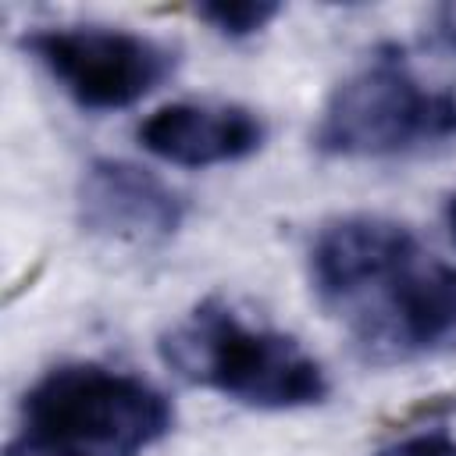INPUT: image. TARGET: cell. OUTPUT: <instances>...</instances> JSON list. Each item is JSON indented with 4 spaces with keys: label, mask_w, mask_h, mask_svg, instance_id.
Segmentation results:
<instances>
[{
    "label": "cell",
    "mask_w": 456,
    "mask_h": 456,
    "mask_svg": "<svg viewBox=\"0 0 456 456\" xmlns=\"http://www.w3.org/2000/svg\"><path fill=\"white\" fill-rule=\"evenodd\" d=\"M278 11L281 7L271 0H214V4L196 7V14L228 39H242V36L267 28V21H274Z\"/></svg>",
    "instance_id": "9"
},
{
    "label": "cell",
    "mask_w": 456,
    "mask_h": 456,
    "mask_svg": "<svg viewBox=\"0 0 456 456\" xmlns=\"http://www.w3.org/2000/svg\"><path fill=\"white\" fill-rule=\"evenodd\" d=\"M21 417L25 431L96 456H139L175 424V410L160 388L100 363L46 370L25 392Z\"/></svg>",
    "instance_id": "2"
},
{
    "label": "cell",
    "mask_w": 456,
    "mask_h": 456,
    "mask_svg": "<svg viewBox=\"0 0 456 456\" xmlns=\"http://www.w3.org/2000/svg\"><path fill=\"white\" fill-rule=\"evenodd\" d=\"M452 135L456 93L424 86L399 57H374L335 86L314 142L335 157H392Z\"/></svg>",
    "instance_id": "3"
},
{
    "label": "cell",
    "mask_w": 456,
    "mask_h": 456,
    "mask_svg": "<svg viewBox=\"0 0 456 456\" xmlns=\"http://www.w3.org/2000/svg\"><path fill=\"white\" fill-rule=\"evenodd\" d=\"M445 217H449V232H452V239H456V192H452V200H449V210H445Z\"/></svg>",
    "instance_id": "12"
},
{
    "label": "cell",
    "mask_w": 456,
    "mask_h": 456,
    "mask_svg": "<svg viewBox=\"0 0 456 456\" xmlns=\"http://www.w3.org/2000/svg\"><path fill=\"white\" fill-rule=\"evenodd\" d=\"M420 256L417 235L388 217L353 214L324 224L310 246V278L324 303L356 306Z\"/></svg>",
    "instance_id": "5"
},
{
    "label": "cell",
    "mask_w": 456,
    "mask_h": 456,
    "mask_svg": "<svg viewBox=\"0 0 456 456\" xmlns=\"http://www.w3.org/2000/svg\"><path fill=\"white\" fill-rule=\"evenodd\" d=\"M360 335L367 346L392 353L456 349V267L442 260H413L363 303Z\"/></svg>",
    "instance_id": "7"
},
{
    "label": "cell",
    "mask_w": 456,
    "mask_h": 456,
    "mask_svg": "<svg viewBox=\"0 0 456 456\" xmlns=\"http://www.w3.org/2000/svg\"><path fill=\"white\" fill-rule=\"evenodd\" d=\"M264 135L267 128L256 110L224 100H175L139 125L142 150L175 167L246 160L264 146Z\"/></svg>",
    "instance_id": "8"
},
{
    "label": "cell",
    "mask_w": 456,
    "mask_h": 456,
    "mask_svg": "<svg viewBox=\"0 0 456 456\" xmlns=\"http://www.w3.org/2000/svg\"><path fill=\"white\" fill-rule=\"evenodd\" d=\"M82 110H125L175 75V50L110 25H50L21 39Z\"/></svg>",
    "instance_id": "4"
},
{
    "label": "cell",
    "mask_w": 456,
    "mask_h": 456,
    "mask_svg": "<svg viewBox=\"0 0 456 456\" xmlns=\"http://www.w3.org/2000/svg\"><path fill=\"white\" fill-rule=\"evenodd\" d=\"M185 217L182 196L153 171L100 157L78 182V221L86 232L121 246H157L178 232Z\"/></svg>",
    "instance_id": "6"
},
{
    "label": "cell",
    "mask_w": 456,
    "mask_h": 456,
    "mask_svg": "<svg viewBox=\"0 0 456 456\" xmlns=\"http://www.w3.org/2000/svg\"><path fill=\"white\" fill-rule=\"evenodd\" d=\"M164 360L182 378L256 410H299L328 395L321 363L296 338L249 324L224 303H203L175 324Z\"/></svg>",
    "instance_id": "1"
},
{
    "label": "cell",
    "mask_w": 456,
    "mask_h": 456,
    "mask_svg": "<svg viewBox=\"0 0 456 456\" xmlns=\"http://www.w3.org/2000/svg\"><path fill=\"white\" fill-rule=\"evenodd\" d=\"M378 456H456V435L449 431H417L381 449Z\"/></svg>",
    "instance_id": "10"
},
{
    "label": "cell",
    "mask_w": 456,
    "mask_h": 456,
    "mask_svg": "<svg viewBox=\"0 0 456 456\" xmlns=\"http://www.w3.org/2000/svg\"><path fill=\"white\" fill-rule=\"evenodd\" d=\"M4 456H96V452L75 449L68 442H57V438H46V435H36V431H21L7 442Z\"/></svg>",
    "instance_id": "11"
}]
</instances>
